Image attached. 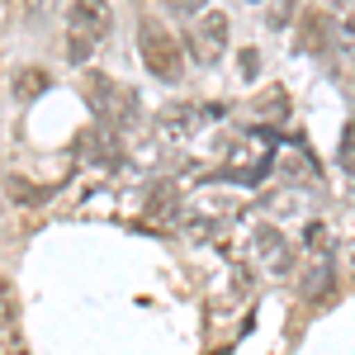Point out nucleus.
<instances>
[{
	"label": "nucleus",
	"instance_id": "10",
	"mask_svg": "<svg viewBox=\"0 0 355 355\" xmlns=\"http://www.w3.org/2000/svg\"><path fill=\"white\" fill-rule=\"evenodd\" d=\"M331 19L346 38H355V0H331Z\"/></svg>",
	"mask_w": 355,
	"mask_h": 355
},
{
	"label": "nucleus",
	"instance_id": "15",
	"mask_svg": "<svg viewBox=\"0 0 355 355\" xmlns=\"http://www.w3.org/2000/svg\"><path fill=\"white\" fill-rule=\"evenodd\" d=\"M351 266H355V261H351Z\"/></svg>",
	"mask_w": 355,
	"mask_h": 355
},
{
	"label": "nucleus",
	"instance_id": "14",
	"mask_svg": "<svg viewBox=\"0 0 355 355\" xmlns=\"http://www.w3.org/2000/svg\"><path fill=\"white\" fill-rule=\"evenodd\" d=\"M341 162H346V166H355V123L346 128V147H341Z\"/></svg>",
	"mask_w": 355,
	"mask_h": 355
},
{
	"label": "nucleus",
	"instance_id": "12",
	"mask_svg": "<svg viewBox=\"0 0 355 355\" xmlns=\"http://www.w3.org/2000/svg\"><path fill=\"white\" fill-rule=\"evenodd\" d=\"M237 67H242V81H251V76L261 71V53H256V48H246V53H237Z\"/></svg>",
	"mask_w": 355,
	"mask_h": 355
},
{
	"label": "nucleus",
	"instance_id": "4",
	"mask_svg": "<svg viewBox=\"0 0 355 355\" xmlns=\"http://www.w3.org/2000/svg\"><path fill=\"white\" fill-rule=\"evenodd\" d=\"M114 28V10L110 0H71L67 10V38H81V43H105Z\"/></svg>",
	"mask_w": 355,
	"mask_h": 355
},
{
	"label": "nucleus",
	"instance_id": "5",
	"mask_svg": "<svg viewBox=\"0 0 355 355\" xmlns=\"http://www.w3.org/2000/svg\"><path fill=\"white\" fill-rule=\"evenodd\" d=\"M251 251H256V261H261L270 275L294 270V246H289V237H284L279 227H270V223H261V227L251 232Z\"/></svg>",
	"mask_w": 355,
	"mask_h": 355
},
{
	"label": "nucleus",
	"instance_id": "2",
	"mask_svg": "<svg viewBox=\"0 0 355 355\" xmlns=\"http://www.w3.org/2000/svg\"><path fill=\"white\" fill-rule=\"evenodd\" d=\"M85 90H90V100H95V114L105 119V128H114V133L137 128V100H133V90H123L119 81L100 76V71H90V76H85Z\"/></svg>",
	"mask_w": 355,
	"mask_h": 355
},
{
	"label": "nucleus",
	"instance_id": "8",
	"mask_svg": "<svg viewBox=\"0 0 355 355\" xmlns=\"http://www.w3.org/2000/svg\"><path fill=\"white\" fill-rule=\"evenodd\" d=\"M171 204H175V185H171V180H157L152 194H147V214H152V218H175Z\"/></svg>",
	"mask_w": 355,
	"mask_h": 355
},
{
	"label": "nucleus",
	"instance_id": "3",
	"mask_svg": "<svg viewBox=\"0 0 355 355\" xmlns=\"http://www.w3.org/2000/svg\"><path fill=\"white\" fill-rule=\"evenodd\" d=\"M185 53L199 62V67H218L223 53H227V15L223 10H204L199 19L185 33Z\"/></svg>",
	"mask_w": 355,
	"mask_h": 355
},
{
	"label": "nucleus",
	"instance_id": "7",
	"mask_svg": "<svg viewBox=\"0 0 355 355\" xmlns=\"http://www.w3.org/2000/svg\"><path fill=\"white\" fill-rule=\"evenodd\" d=\"M43 90H48V71L43 67H24L15 76V100H38Z\"/></svg>",
	"mask_w": 355,
	"mask_h": 355
},
{
	"label": "nucleus",
	"instance_id": "1",
	"mask_svg": "<svg viewBox=\"0 0 355 355\" xmlns=\"http://www.w3.org/2000/svg\"><path fill=\"white\" fill-rule=\"evenodd\" d=\"M137 57H142V67L166 85H175L185 76V48H180V38H175L162 19H137Z\"/></svg>",
	"mask_w": 355,
	"mask_h": 355
},
{
	"label": "nucleus",
	"instance_id": "6",
	"mask_svg": "<svg viewBox=\"0 0 355 355\" xmlns=\"http://www.w3.org/2000/svg\"><path fill=\"white\" fill-rule=\"evenodd\" d=\"M5 194H10L15 204H43V199L53 194V185H28L24 175H5Z\"/></svg>",
	"mask_w": 355,
	"mask_h": 355
},
{
	"label": "nucleus",
	"instance_id": "13",
	"mask_svg": "<svg viewBox=\"0 0 355 355\" xmlns=\"http://www.w3.org/2000/svg\"><path fill=\"white\" fill-rule=\"evenodd\" d=\"M209 0H166V10L171 15H194V10H204Z\"/></svg>",
	"mask_w": 355,
	"mask_h": 355
},
{
	"label": "nucleus",
	"instance_id": "11",
	"mask_svg": "<svg viewBox=\"0 0 355 355\" xmlns=\"http://www.w3.org/2000/svg\"><path fill=\"white\" fill-rule=\"evenodd\" d=\"M261 119H270V123L284 119V90H266L261 95Z\"/></svg>",
	"mask_w": 355,
	"mask_h": 355
},
{
	"label": "nucleus",
	"instance_id": "9",
	"mask_svg": "<svg viewBox=\"0 0 355 355\" xmlns=\"http://www.w3.org/2000/svg\"><path fill=\"white\" fill-rule=\"evenodd\" d=\"M327 284H331V261H318V270L303 279V299H308V303H318L322 294H327Z\"/></svg>",
	"mask_w": 355,
	"mask_h": 355
}]
</instances>
